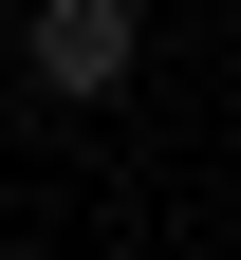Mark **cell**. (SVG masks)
<instances>
[{"instance_id":"cell-1","label":"cell","mask_w":241,"mask_h":260,"mask_svg":"<svg viewBox=\"0 0 241 260\" xmlns=\"http://www.w3.org/2000/svg\"><path fill=\"white\" fill-rule=\"evenodd\" d=\"M19 75H38L56 112H112V93L149 75V0H19Z\"/></svg>"}]
</instances>
